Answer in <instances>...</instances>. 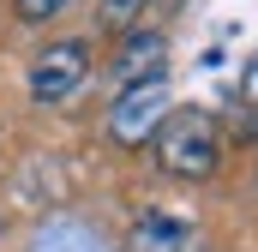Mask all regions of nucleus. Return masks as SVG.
Returning a JSON list of instances; mask_svg holds the SVG:
<instances>
[{
  "label": "nucleus",
  "instance_id": "obj_5",
  "mask_svg": "<svg viewBox=\"0 0 258 252\" xmlns=\"http://www.w3.org/2000/svg\"><path fill=\"white\" fill-rule=\"evenodd\" d=\"M36 252H102V240H96L90 228H78V222H54V228L36 240Z\"/></svg>",
  "mask_w": 258,
  "mask_h": 252
},
{
  "label": "nucleus",
  "instance_id": "obj_1",
  "mask_svg": "<svg viewBox=\"0 0 258 252\" xmlns=\"http://www.w3.org/2000/svg\"><path fill=\"white\" fill-rule=\"evenodd\" d=\"M156 150H162V168L180 174V180H204L222 162V138H216V120L210 114H174V120L162 126Z\"/></svg>",
  "mask_w": 258,
  "mask_h": 252
},
{
  "label": "nucleus",
  "instance_id": "obj_8",
  "mask_svg": "<svg viewBox=\"0 0 258 252\" xmlns=\"http://www.w3.org/2000/svg\"><path fill=\"white\" fill-rule=\"evenodd\" d=\"M150 0H102V12H108V24H126V18H138Z\"/></svg>",
  "mask_w": 258,
  "mask_h": 252
},
{
  "label": "nucleus",
  "instance_id": "obj_2",
  "mask_svg": "<svg viewBox=\"0 0 258 252\" xmlns=\"http://www.w3.org/2000/svg\"><path fill=\"white\" fill-rule=\"evenodd\" d=\"M84 72H90V48H84L78 36L48 42V48L30 60V96H36V102H66V96L84 84Z\"/></svg>",
  "mask_w": 258,
  "mask_h": 252
},
{
  "label": "nucleus",
  "instance_id": "obj_4",
  "mask_svg": "<svg viewBox=\"0 0 258 252\" xmlns=\"http://www.w3.org/2000/svg\"><path fill=\"white\" fill-rule=\"evenodd\" d=\"M162 54H168V42L156 36V30H144V36H132L126 48H120V60H114V72H120V84H150V78H162Z\"/></svg>",
  "mask_w": 258,
  "mask_h": 252
},
{
  "label": "nucleus",
  "instance_id": "obj_7",
  "mask_svg": "<svg viewBox=\"0 0 258 252\" xmlns=\"http://www.w3.org/2000/svg\"><path fill=\"white\" fill-rule=\"evenodd\" d=\"M54 12H66V0H18V18H30V24H42Z\"/></svg>",
  "mask_w": 258,
  "mask_h": 252
},
{
  "label": "nucleus",
  "instance_id": "obj_3",
  "mask_svg": "<svg viewBox=\"0 0 258 252\" xmlns=\"http://www.w3.org/2000/svg\"><path fill=\"white\" fill-rule=\"evenodd\" d=\"M162 120H168V84H162V78L120 90V102L108 108V132H114L120 144H144Z\"/></svg>",
  "mask_w": 258,
  "mask_h": 252
},
{
  "label": "nucleus",
  "instance_id": "obj_9",
  "mask_svg": "<svg viewBox=\"0 0 258 252\" xmlns=\"http://www.w3.org/2000/svg\"><path fill=\"white\" fill-rule=\"evenodd\" d=\"M240 96H246V108H252V132H258V60L246 66V90H240Z\"/></svg>",
  "mask_w": 258,
  "mask_h": 252
},
{
  "label": "nucleus",
  "instance_id": "obj_6",
  "mask_svg": "<svg viewBox=\"0 0 258 252\" xmlns=\"http://www.w3.org/2000/svg\"><path fill=\"white\" fill-rule=\"evenodd\" d=\"M138 246H144V252H174V246H186V228H174V222H156V216H150V222L138 228Z\"/></svg>",
  "mask_w": 258,
  "mask_h": 252
}]
</instances>
